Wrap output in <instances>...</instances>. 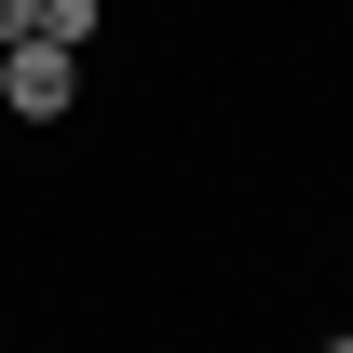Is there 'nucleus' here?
<instances>
[{
	"label": "nucleus",
	"mask_w": 353,
	"mask_h": 353,
	"mask_svg": "<svg viewBox=\"0 0 353 353\" xmlns=\"http://www.w3.org/2000/svg\"><path fill=\"white\" fill-rule=\"evenodd\" d=\"M0 109H14V123H68V109H82V54L68 41H14L0 54Z\"/></svg>",
	"instance_id": "1"
},
{
	"label": "nucleus",
	"mask_w": 353,
	"mask_h": 353,
	"mask_svg": "<svg viewBox=\"0 0 353 353\" xmlns=\"http://www.w3.org/2000/svg\"><path fill=\"white\" fill-rule=\"evenodd\" d=\"M95 28H109V0H41V41H68V54H95Z\"/></svg>",
	"instance_id": "2"
},
{
	"label": "nucleus",
	"mask_w": 353,
	"mask_h": 353,
	"mask_svg": "<svg viewBox=\"0 0 353 353\" xmlns=\"http://www.w3.org/2000/svg\"><path fill=\"white\" fill-rule=\"evenodd\" d=\"M14 41H41V0H0V54Z\"/></svg>",
	"instance_id": "3"
}]
</instances>
